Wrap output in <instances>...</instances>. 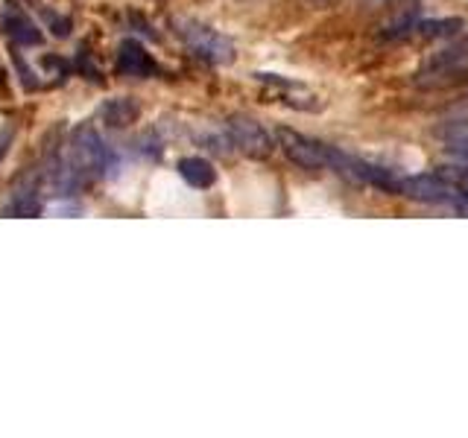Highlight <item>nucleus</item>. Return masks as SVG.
Masks as SVG:
<instances>
[{
    "mask_svg": "<svg viewBox=\"0 0 468 438\" xmlns=\"http://www.w3.org/2000/svg\"><path fill=\"white\" fill-rule=\"evenodd\" d=\"M416 88L439 91L468 82V35L454 39L448 47H442L433 56H428V62L418 67L416 74Z\"/></svg>",
    "mask_w": 468,
    "mask_h": 438,
    "instance_id": "1",
    "label": "nucleus"
},
{
    "mask_svg": "<svg viewBox=\"0 0 468 438\" xmlns=\"http://www.w3.org/2000/svg\"><path fill=\"white\" fill-rule=\"evenodd\" d=\"M176 32L199 58H205L211 65H229L234 58L231 39H226L214 27H205L199 21H176Z\"/></svg>",
    "mask_w": 468,
    "mask_h": 438,
    "instance_id": "2",
    "label": "nucleus"
},
{
    "mask_svg": "<svg viewBox=\"0 0 468 438\" xmlns=\"http://www.w3.org/2000/svg\"><path fill=\"white\" fill-rule=\"evenodd\" d=\"M275 138H278L281 152H284V156L296 164V167H302L304 173L328 170V144H322V140L302 135V132H296V129H278Z\"/></svg>",
    "mask_w": 468,
    "mask_h": 438,
    "instance_id": "3",
    "label": "nucleus"
},
{
    "mask_svg": "<svg viewBox=\"0 0 468 438\" xmlns=\"http://www.w3.org/2000/svg\"><path fill=\"white\" fill-rule=\"evenodd\" d=\"M226 132H229L231 147H238L240 152H246V156H252V158H266L275 147L266 129L257 121H252V117H246V114L229 117Z\"/></svg>",
    "mask_w": 468,
    "mask_h": 438,
    "instance_id": "4",
    "label": "nucleus"
},
{
    "mask_svg": "<svg viewBox=\"0 0 468 438\" xmlns=\"http://www.w3.org/2000/svg\"><path fill=\"white\" fill-rule=\"evenodd\" d=\"M117 74L132 79H149L158 74V65L138 39H123L121 47H117Z\"/></svg>",
    "mask_w": 468,
    "mask_h": 438,
    "instance_id": "5",
    "label": "nucleus"
},
{
    "mask_svg": "<svg viewBox=\"0 0 468 438\" xmlns=\"http://www.w3.org/2000/svg\"><path fill=\"white\" fill-rule=\"evenodd\" d=\"M257 79L266 82V85L273 88V97H278L284 105H292V109H299V112H320L322 109V100H316V94L310 88L299 85V82L281 79L273 74H257Z\"/></svg>",
    "mask_w": 468,
    "mask_h": 438,
    "instance_id": "6",
    "label": "nucleus"
},
{
    "mask_svg": "<svg viewBox=\"0 0 468 438\" xmlns=\"http://www.w3.org/2000/svg\"><path fill=\"white\" fill-rule=\"evenodd\" d=\"M0 30H4L15 44H23V47L41 44V30L18 9H9V12L0 15Z\"/></svg>",
    "mask_w": 468,
    "mask_h": 438,
    "instance_id": "7",
    "label": "nucleus"
},
{
    "mask_svg": "<svg viewBox=\"0 0 468 438\" xmlns=\"http://www.w3.org/2000/svg\"><path fill=\"white\" fill-rule=\"evenodd\" d=\"M179 175L182 179L196 187V191H208V187L217 184V170L214 164H211L208 158H199V156H187L179 161Z\"/></svg>",
    "mask_w": 468,
    "mask_h": 438,
    "instance_id": "8",
    "label": "nucleus"
},
{
    "mask_svg": "<svg viewBox=\"0 0 468 438\" xmlns=\"http://www.w3.org/2000/svg\"><path fill=\"white\" fill-rule=\"evenodd\" d=\"M140 114V105L132 97H121V100H109L103 105V121L114 126V129H123V126H132Z\"/></svg>",
    "mask_w": 468,
    "mask_h": 438,
    "instance_id": "9",
    "label": "nucleus"
},
{
    "mask_svg": "<svg viewBox=\"0 0 468 438\" xmlns=\"http://www.w3.org/2000/svg\"><path fill=\"white\" fill-rule=\"evenodd\" d=\"M442 144H445V152H448L456 164H468V121L451 123L445 129Z\"/></svg>",
    "mask_w": 468,
    "mask_h": 438,
    "instance_id": "10",
    "label": "nucleus"
},
{
    "mask_svg": "<svg viewBox=\"0 0 468 438\" xmlns=\"http://www.w3.org/2000/svg\"><path fill=\"white\" fill-rule=\"evenodd\" d=\"M460 27H463V21H456V18L421 21V23H416V27L404 30V35H418V39H439V35H445V39H451V35H456V30Z\"/></svg>",
    "mask_w": 468,
    "mask_h": 438,
    "instance_id": "11",
    "label": "nucleus"
},
{
    "mask_svg": "<svg viewBox=\"0 0 468 438\" xmlns=\"http://www.w3.org/2000/svg\"><path fill=\"white\" fill-rule=\"evenodd\" d=\"M12 62H15V67H18V74H21V85H23V88H27V91H35V88H39V79L32 76V70H30L27 62H21V56H18V53L12 56Z\"/></svg>",
    "mask_w": 468,
    "mask_h": 438,
    "instance_id": "12",
    "label": "nucleus"
},
{
    "mask_svg": "<svg viewBox=\"0 0 468 438\" xmlns=\"http://www.w3.org/2000/svg\"><path fill=\"white\" fill-rule=\"evenodd\" d=\"M9 214H21V217H39L41 214V205L35 202V199H27V202H23V199H18L15 205H9Z\"/></svg>",
    "mask_w": 468,
    "mask_h": 438,
    "instance_id": "13",
    "label": "nucleus"
},
{
    "mask_svg": "<svg viewBox=\"0 0 468 438\" xmlns=\"http://www.w3.org/2000/svg\"><path fill=\"white\" fill-rule=\"evenodd\" d=\"M12 135H15V132H12V126H6L4 132H0V161L6 158V152L12 147Z\"/></svg>",
    "mask_w": 468,
    "mask_h": 438,
    "instance_id": "14",
    "label": "nucleus"
},
{
    "mask_svg": "<svg viewBox=\"0 0 468 438\" xmlns=\"http://www.w3.org/2000/svg\"><path fill=\"white\" fill-rule=\"evenodd\" d=\"M454 210H460V214H465V217H468V199H460V202L454 205Z\"/></svg>",
    "mask_w": 468,
    "mask_h": 438,
    "instance_id": "15",
    "label": "nucleus"
}]
</instances>
